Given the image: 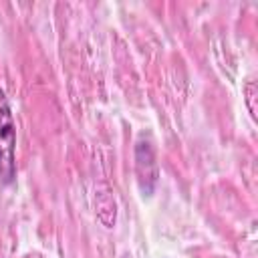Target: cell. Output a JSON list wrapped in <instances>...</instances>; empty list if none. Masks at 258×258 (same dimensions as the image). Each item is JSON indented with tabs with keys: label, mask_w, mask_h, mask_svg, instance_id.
I'll use <instances>...</instances> for the list:
<instances>
[{
	"label": "cell",
	"mask_w": 258,
	"mask_h": 258,
	"mask_svg": "<svg viewBox=\"0 0 258 258\" xmlns=\"http://www.w3.org/2000/svg\"><path fill=\"white\" fill-rule=\"evenodd\" d=\"M14 147H16V127L6 95L0 89V179L4 183H10L16 173Z\"/></svg>",
	"instance_id": "6da1fadb"
},
{
	"label": "cell",
	"mask_w": 258,
	"mask_h": 258,
	"mask_svg": "<svg viewBox=\"0 0 258 258\" xmlns=\"http://www.w3.org/2000/svg\"><path fill=\"white\" fill-rule=\"evenodd\" d=\"M135 167H137V179L141 185V191L151 196L155 183H157V161L151 149L149 141H139L135 147Z\"/></svg>",
	"instance_id": "7a4b0ae2"
}]
</instances>
